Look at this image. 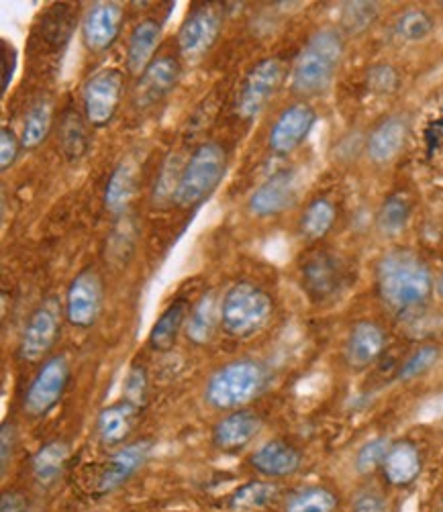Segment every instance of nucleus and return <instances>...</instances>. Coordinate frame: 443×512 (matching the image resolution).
<instances>
[{"instance_id":"obj_1","label":"nucleus","mask_w":443,"mask_h":512,"mask_svg":"<svg viewBox=\"0 0 443 512\" xmlns=\"http://www.w3.org/2000/svg\"><path fill=\"white\" fill-rule=\"evenodd\" d=\"M378 296L388 311L409 315L419 311L433 290L429 266L411 249H390L376 266Z\"/></svg>"},{"instance_id":"obj_2","label":"nucleus","mask_w":443,"mask_h":512,"mask_svg":"<svg viewBox=\"0 0 443 512\" xmlns=\"http://www.w3.org/2000/svg\"><path fill=\"white\" fill-rule=\"evenodd\" d=\"M343 54H346V41L337 29L325 27L313 33L294 60L290 74L292 90L305 96L325 92L337 76Z\"/></svg>"},{"instance_id":"obj_3","label":"nucleus","mask_w":443,"mask_h":512,"mask_svg":"<svg viewBox=\"0 0 443 512\" xmlns=\"http://www.w3.org/2000/svg\"><path fill=\"white\" fill-rule=\"evenodd\" d=\"M268 386V370L256 360H235L219 368L207 382L205 400L217 411H241Z\"/></svg>"},{"instance_id":"obj_4","label":"nucleus","mask_w":443,"mask_h":512,"mask_svg":"<svg viewBox=\"0 0 443 512\" xmlns=\"http://www.w3.org/2000/svg\"><path fill=\"white\" fill-rule=\"evenodd\" d=\"M274 304L266 290L252 282H235L221 300V327L233 339L258 335L272 319Z\"/></svg>"},{"instance_id":"obj_5","label":"nucleus","mask_w":443,"mask_h":512,"mask_svg":"<svg viewBox=\"0 0 443 512\" xmlns=\"http://www.w3.org/2000/svg\"><path fill=\"white\" fill-rule=\"evenodd\" d=\"M227 170V153L219 143L207 141L192 151L190 160L178 176L172 202L180 209L201 204L219 186Z\"/></svg>"},{"instance_id":"obj_6","label":"nucleus","mask_w":443,"mask_h":512,"mask_svg":"<svg viewBox=\"0 0 443 512\" xmlns=\"http://www.w3.org/2000/svg\"><path fill=\"white\" fill-rule=\"evenodd\" d=\"M70 382V364L64 355H54L43 362L31 380L27 394L23 398L25 413L33 419L45 417L54 411L56 404L62 400Z\"/></svg>"},{"instance_id":"obj_7","label":"nucleus","mask_w":443,"mask_h":512,"mask_svg":"<svg viewBox=\"0 0 443 512\" xmlns=\"http://www.w3.org/2000/svg\"><path fill=\"white\" fill-rule=\"evenodd\" d=\"M284 80V66L270 58L256 64L250 74L245 76L239 94H237V115L243 121L258 119L264 109L270 105V100L276 96L278 88Z\"/></svg>"},{"instance_id":"obj_8","label":"nucleus","mask_w":443,"mask_h":512,"mask_svg":"<svg viewBox=\"0 0 443 512\" xmlns=\"http://www.w3.org/2000/svg\"><path fill=\"white\" fill-rule=\"evenodd\" d=\"M301 284L313 302H329L348 286V268L333 251H317L301 266Z\"/></svg>"},{"instance_id":"obj_9","label":"nucleus","mask_w":443,"mask_h":512,"mask_svg":"<svg viewBox=\"0 0 443 512\" xmlns=\"http://www.w3.org/2000/svg\"><path fill=\"white\" fill-rule=\"evenodd\" d=\"M123 74L117 68H105L92 74L82 90L84 113L92 127H107L121 105Z\"/></svg>"},{"instance_id":"obj_10","label":"nucleus","mask_w":443,"mask_h":512,"mask_svg":"<svg viewBox=\"0 0 443 512\" xmlns=\"http://www.w3.org/2000/svg\"><path fill=\"white\" fill-rule=\"evenodd\" d=\"M62 321L60 306L56 300H45L31 313L25 323L21 341H19V357L27 364H37L54 349L60 337Z\"/></svg>"},{"instance_id":"obj_11","label":"nucleus","mask_w":443,"mask_h":512,"mask_svg":"<svg viewBox=\"0 0 443 512\" xmlns=\"http://www.w3.org/2000/svg\"><path fill=\"white\" fill-rule=\"evenodd\" d=\"M315 123H317V111L311 105H307V102H294V105L286 107L278 115V119L270 129V135H268L270 151L280 158L290 156L292 151H297L307 141Z\"/></svg>"},{"instance_id":"obj_12","label":"nucleus","mask_w":443,"mask_h":512,"mask_svg":"<svg viewBox=\"0 0 443 512\" xmlns=\"http://www.w3.org/2000/svg\"><path fill=\"white\" fill-rule=\"evenodd\" d=\"M103 282L94 270L80 272L66 292V319L76 329H90L101 317Z\"/></svg>"},{"instance_id":"obj_13","label":"nucleus","mask_w":443,"mask_h":512,"mask_svg":"<svg viewBox=\"0 0 443 512\" xmlns=\"http://www.w3.org/2000/svg\"><path fill=\"white\" fill-rule=\"evenodd\" d=\"M223 27L217 5H203L188 13L178 31V49L184 58H201L215 45Z\"/></svg>"},{"instance_id":"obj_14","label":"nucleus","mask_w":443,"mask_h":512,"mask_svg":"<svg viewBox=\"0 0 443 512\" xmlns=\"http://www.w3.org/2000/svg\"><path fill=\"white\" fill-rule=\"evenodd\" d=\"M180 76H182V68L178 60L170 56L156 58L139 76V82L133 92L135 107L147 109L156 105V102L164 100L168 94L176 90Z\"/></svg>"},{"instance_id":"obj_15","label":"nucleus","mask_w":443,"mask_h":512,"mask_svg":"<svg viewBox=\"0 0 443 512\" xmlns=\"http://www.w3.org/2000/svg\"><path fill=\"white\" fill-rule=\"evenodd\" d=\"M297 200V174L280 170L266 178L250 196V213L268 219L284 213Z\"/></svg>"},{"instance_id":"obj_16","label":"nucleus","mask_w":443,"mask_h":512,"mask_svg":"<svg viewBox=\"0 0 443 512\" xmlns=\"http://www.w3.org/2000/svg\"><path fill=\"white\" fill-rule=\"evenodd\" d=\"M154 449V443L150 439H141L131 445L121 447L105 466V470L98 476L96 490L98 494H107L117 488H121L125 482H129L150 459Z\"/></svg>"},{"instance_id":"obj_17","label":"nucleus","mask_w":443,"mask_h":512,"mask_svg":"<svg viewBox=\"0 0 443 512\" xmlns=\"http://www.w3.org/2000/svg\"><path fill=\"white\" fill-rule=\"evenodd\" d=\"M123 25V7L119 3H94L82 21V39L84 45L101 54L113 47L121 33Z\"/></svg>"},{"instance_id":"obj_18","label":"nucleus","mask_w":443,"mask_h":512,"mask_svg":"<svg viewBox=\"0 0 443 512\" xmlns=\"http://www.w3.org/2000/svg\"><path fill=\"white\" fill-rule=\"evenodd\" d=\"M250 464L264 478H288L301 470L303 455L288 441L272 439L254 451Z\"/></svg>"},{"instance_id":"obj_19","label":"nucleus","mask_w":443,"mask_h":512,"mask_svg":"<svg viewBox=\"0 0 443 512\" xmlns=\"http://www.w3.org/2000/svg\"><path fill=\"white\" fill-rule=\"evenodd\" d=\"M409 137V123L401 115H390L380 121L366 141V153L374 164H388L403 151Z\"/></svg>"},{"instance_id":"obj_20","label":"nucleus","mask_w":443,"mask_h":512,"mask_svg":"<svg viewBox=\"0 0 443 512\" xmlns=\"http://www.w3.org/2000/svg\"><path fill=\"white\" fill-rule=\"evenodd\" d=\"M260 429L262 421L256 413L235 411L213 427V445L221 451H239L258 437Z\"/></svg>"},{"instance_id":"obj_21","label":"nucleus","mask_w":443,"mask_h":512,"mask_svg":"<svg viewBox=\"0 0 443 512\" xmlns=\"http://www.w3.org/2000/svg\"><path fill=\"white\" fill-rule=\"evenodd\" d=\"M386 345V335L374 321H360L352 327L346 343V360L352 368L364 370L372 366L382 355Z\"/></svg>"},{"instance_id":"obj_22","label":"nucleus","mask_w":443,"mask_h":512,"mask_svg":"<svg viewBox=\"0 0 443 512\" xmlns=\"http://www.w3.org/2000/svg\"><path fill=\"white\" fill-rule=\"evenodd\" d=\"M162 23L156 19H143L137 23L129 35L127 43V70L141 76L145 68L156 60V49L162 43Z\"/></svg>"},{"instance_id":"obj_23","label":"nucleus","mask_w":443,"mask_h":512,"mask_svg":"<svg viewBox=\"0 0 443 512\" xmlns=\"http://www.w3.org/2000/svg\"><path fill=\"white\" fill-rule=\"evenodd\" d=\"M421 468H423L421 453H419L417 445L411 441L392 443L384 457V464H382L386 482L390 486H397V488H405V486L413 484L419 478Z\"/></svg>"},{"instance_id":"obj_24","label":"nucleus","mask_w":443,"mask_h":512,"mask_svg":"<svg viewBox=\"0 0 443 512\" xmlns=\"http://www.w3.org/2000/svg\"><path fill=\"white\" fill-rule=\"evenodd\" d=\"M139 408L127 400L103 408L96 419V433L103 445H121L133 431Z\"/></svg>"},{"instance_id":"obj_25","label":"nucleus","mask_w":443,"mask_h":512,"mask_svg":"<svg viewBox=\"0 0 443 512\" xmlns=\"http://www.w3.org/2000/svg\"><path fill=\"white\" fill-rule=\"evenodd\" d=\"M219 325H221V302L215 292H209L190 311V317L184 329L190 343L207 345L213 341Z\"/></svg>"},{"instance_id":"obj_26","label":"nucleus","mask_w":443,"mask_h":512,"mask_svg":"<svg viewBox=\"0 0 443 512\" xmlns=\"http://www.w3.org/2000/svg\"><path fill=\"white\" fill-rule=\"evenodd\" d=\"M190 317V306L186 300L178 298L174 302H170L164 313L158 317V321L154 323L150 337H147V343L154 351L166 353L176 345L178 333L182 331V327H186V321Z\"/></svg>"},{"instance_id":"obj_27","label":"nucleus","mask_w":443,"mask_h":512,"mask_svg":"<svg viewBox=\"0 0 443 512\" xmlns=\"http://www.w3.org/2000/svg\"><path fill=\"white\" fill-rule=\"evenodd\" d=\"M68 459H70V445L66 441L54 439V441L43 443L31 459L33 478L41 486H52L64 474Z\"/></svg>"},{"instance_id":"obj_28","label":"nucleus","mask_w":443,"mask_h":512,"mask_svg":"<svg viewBox=\"0 0 443 512\" xmlns=\"http://www.w3.org/2000/svg\"><path fill=\"white\" fill-rule=\"evenodd\" d=\"M137 190V166L131 160H123L111 174L105 190V207L113 215H123Z\"/></svg>"},{"instance_id":"obj_29","label":"nucleus","mask_w":443,"mask_h":512,"mask_svg":"<svg viewBox=\"0 0 443 512\" xmlns=\"http://www.w3.org/2000/svg\"><path fill=\"white\" fill-rule=\"evenodd\" d=\"M54 125V107L49 100H39L29 109L25 123H23V133H21V147L25 151H35L45 143V139L52 133Z\"/></svg>"},{"instance_id":"obj_30","label":"nucleus","mask_w":443,"mask_h":512,"mask_svg":"<svg viewBox=\"0 0 443 512\" xmlns=\"http://www.w3.org/2000/svg\"><path fill=\"white\" fill-rule=\"evenodd\" d=\"M337 209L329 198H315L307 204V209L301 215V235L309 241L323 239L335 225Z\"/></svg>"},{"instance_id":"obj_31","label":"nucleus","mask_w":443,"mask_h":512,"mask_svg":"<svg viewBox=\"0 0 443 512\" xmlns=\"http://www.w3.org/2000/svg\"><path fill=\"white\" fill-rule=\"evenodd\" d=\"M278 496V486L272 482H248L239 486L229 496V510L231 512H258L266 508Z\"/></svg>"},{"instance_id":"obj_32","label":"nucleus","mask_w":443,"mask_h":512,"mask_svg":"<svg viewBox=\"0 0 443 512\" xmlns=\"http://www.w3.org/2000/svg\"><path fill=\"white\" fill-rule=\"evenodd\" d=\"M411 219V202L403 194H390L376 215L378 231L386 237L401 235Z\"/></svg>"},{"instance_id":"obj_33","label":"nucleus","mask_w":443,"mask_h":512,"mask_svg":"<svg viewBox=\"0 0 443 512\" xmlns=\"http://www.w3.org/2000/svg\"><path fill=\"white\" fill-rule=\"evenodd\" d=\"M337 498L331 490L321 486L303 488L294 492L286 502V512H333Z\"/></svg>"},{"instance_id":"obj_34","label":"nucleus","mask_w":443,"mask_h":512,"mask_svg":"<svg viewBox=\"0 0 443 512\" xmlns=\"http://www.w3.org/2000/svg\"><path fill=\"white\" fill-rule=\"evenodd\" d=\"M435 29L433 17L423 9H409L395 21V35L407 43H419L427 39Z\"/></svg>"},{"instance_id":"obj_35","label":"nucleus","mask_w":443,"mask_h":512,"mask_svg":"<svg viewBox=\"0 0 443 512\" xmlns=\"http://www.w3.org/2000/svg\"><path fill=\"white\" fill-rule=\"evenodd\" d=\"M380 13L378 3H366V0H356V3H343L339 11L341 27L350 33L366 31Z\"/></svg>"},{"instance_id":"obj_36","label":"nucleus","mask_w":443,"mask_h":512,"mask_svg":"<svg viewBox=\"0 0 443 512\" xmlns=\"http://www.w3.org/2000/svg\"><path fill=\"white\" fill-rule=\"evenodd\" d=\"M62 147L70 160L82 158L88 149V135L78 113H68L62 125Z\"/></svg>"},{"instance_id":"obj_37","label":"nucleus","mask_w":443,"mask_h":512,"mask_svg":"<svg viewBox=\"0 0 443 512\" xmlns=\"http://www.w3.org/2000/svg\"><path fill=\"white\" fill-rule=\"evenodd\" d=\"M439 360V347L437 345H423L417 351H413L407 362L401 366L399 370V380L401 382H411L419 376H423L425 372H429Z\"/></svg>"},{"instance_id":"obj_38","label":"nucleus","mask_w":443,"mask_h":512,"mask_svg":"<svg viewBox=\"0 0 443 512\" xmlns=\"http://www.w3.org/2000/svg\"><path fill=\"white\" fill-rule=\"evenodd\" d=\"M390 441L386 437H376V439H370L368 443H364L356 455V470L360 474H370L374 472L378 466L382 468L384 464V457L390 449Z\"/></svg>"},{"instance_id":"obj_39","label":"nucleus","mask_w":443,"mask_h":512,"mask_svg":"<svg viewBox=\"0 0 443 512\" xmlns=\"http://www.w3.org/2000/svg\"><path fill=\"white\" fill-rule=\"evenodd\" d=\"M366 82H368V88L374 94H392V92L399 88L401 78H399V72L392 68V66L378 64V66L368 70Z\"/></svg>"},{"instance_id":"obj_40","label":"nucleus","mask_w":443,"mask_h":512,"mask_svg":"<svg viewBox=\"0 0 443 512\" xmlns=\"http://www.w3.org/2000/svg\"><path fill=\"white\" fill-rule=\"evenodd\" d=\"M125 398L127 402H131L133 406L141 408L147 400V374L143 368H131L127 378H125V386H123Z\"/></svg>"},{"instance_id":"obj_41","label":"nucleus","mask_w":443,"mask_h":512,"mask_svg":"<svg viewBox=\"0 0 443 512\" xmlns=\"http://www.w3.org/2000/svg\"><path fill=\"white\" fill-rule=\"evenodd\" d=\"M21 149V137H17V133L11 127L0 129V170H11L19 158Z\"/></svg>"},{"instance_id":"obj_42","label":"nucleus","mask_w":443,"mask_h":512,"mask_svg":"<svg viewBox=\"0 0 443 512\" xmlns=\"http://www.w3.org/2000/svg\"><path fill=\"white\" fill-rule=\"evenodd\" d=\"M0 49H3V92H7L17 72V49L7 39L0 41Z\"/></svg>"},{"instance_id":"obj_43","label":"nucleus","mask_w":443,"mask_h":512,"mask_svg":"<svg viewBox=\"0 0 443 512\" xmlns=\"http://www.w3.org/2000/svg\"><path fill=\"white\" fill-rule=\"evenodd\" d=\"M354 512H386V500L378 492H360L354 500Z\"/></svg>"},{"instance_id":"obj_44","label":"nucleus","mask_w":443,"mask_h":512,"mask_svg":"<svg viewBox=\"0 0 443 512\" xmlns=\"http://www.w3.org/2000/svg\"><path fill=\"white\" fill-rule=\"evenodd\" d=\"M0 443H3V474H5L17 445V429L13 423L3 425V431H0Z\"/></svg>"},{"instance_id":"obj_45","label":"nucleus","mask_w":443,"mask_h":512,"mask_svg":"<svg viewBox=\"0 0 443 512\" xmlns=\"http://www.w3.org/2000/svg\"><path fill=\"white\" fill-rule=\"evenodd\" d=\"M0 512H33L29 500L21 492H5L0 498Z\"/></svg>"},{"instance_id":"obj_46","label":"nucleus","mask_w":443,"mask_h":512,"mask_svg":"<svg viewBox=\"0 0 443 512\" xmlns=\"http://www.w3.org/2000/svg\"><path fill=\"white\" fill-rule=\"evenodd\" d=\"M437 294H439V298H443V274H441V278L437 280Z\"/></svg>"}]
</instances>
